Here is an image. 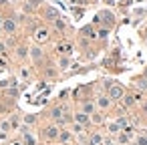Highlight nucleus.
<instances>
[{"mask_svg":"<svg viewBox=\"0 0 147 145\" xmlns=\"http://www.w3.org/2000/svg\"><path fill=\"white\" fill-rule=\"evenodd\" d=\"M109 97H111V99H121V97H123V89H121L119 85H111V87H109Z\"/></svg>","mask_w":147,"mask_h":145,"instance_id":"nucleus-1","label":"nucleus"},{"mask_svg":"<svg viewBox=\"0 0 147 145\" xmlns=\"http://www.w3.org/2000/svg\"><path fill=\"white\" fill-rule=\"evenodd\" d=\"M75 121H77L79 125H87V123H89V115H87V113H77V115H75Z\"/></svg>","mask_w":147,"mask_h":145,"instance_id":"nucleus-2","label":"nucleus"},{"mask_svg":"<svg viewBox=\"0 0 147 145\" xmlns=\"http://www.w3.org/2000/svg\"><path fill=\"white\" fill-rule=\"evenodd\" d=\"M2 28H4L6 32H14V28H16V24H14L12 20H4V22H2Z\"/></svg>","mask_w":147,"mask_h":145,"instance_id":"nucleus-3","label":"nucleus"},{"mask_svg":"<svg viewBox=\"0 0 147 145\" xmlns=\"http://www.w3.org/2000/svg\"><path fill=\"white\" fill-rule=\"evenodd\" d=\"M47 137H49V139L59 137V129H57V127H49V129H47Z\"/></svg>","mask_w":147,"mask_h":145,"instance_id":"nucleus-4","label":"nucleus"},{"mask_svg":"<svg viewBox=\"0 0 147 145\" xmlns=\"http://www.w3.org/2000/svg\"><path fill=\"white\" fill-rule=\"evenodd\" d=\"M91 145H103V137H101L99 133L91 135Z\"/></svg>","mask_w":147,"mask_h":145,"instance_id":"nucleus-5","label":"nucleus"},{"mask_svg":"<svg viewBox=\"0 0 147 145\" xmlns=\"http://www.w3.org/2000/svg\"><path fill=\"white\" fill-rule=\"evenodd\" d=\"M93 111H95V105H93V103H85V105H83V113L91 115Z\"/></svg>","mask_w":147,"mask_h":145,"instance_id":"nucleus-6","label":"nucleus"},{"mask_svg":"<svg viewBox=\"0 0 147 145\" xmlns=\"http://www.w3.org/2000/svg\"><path fill=\"white\" fill-rule=\"evenodd\" d=\"M97 105L99 107H109V99L107 97H101V99H97Z\"/></svg>","mask_w":147,"mask_h":145,"instance_id":"nucleus-7","label":"nucleus"},{"mask_svg":"<svg viewBox=\"0 0 147 145\" xmlns=\"http://www.w3.org/2000/svg\"><path fill=\"white\" fill-rule=\"evenodd\" d=\"M119 131H121V127H119L117 123H111V125H109V133L115 135V133H119Z\"/></svg>","mask_w":147,"mask_h":145,"instance_id":"nucleus-8","label":"nucleus"},{"mask_svg":"<svg viewBox=\"0 0 147 145\" xmlns=\"http://www.w3.org/2000/svg\"><path fill=\"white\" fill-rule=\"evenodd\" d=\"M59 139H61V141H69V139H71V133H69V131H63V133H59Z\"/></svg>","mask_w":147,"mask_h":145,"instance_id":"nucleus-9","label":"nucleus"},{"mask_svg":"<svg viewBox=\"0 0 147 145\" xmlns=\"http://www.w3.org/2000/svg\"><path fill=\"white\" fill-rule=\"evenodd\" d=\"M36 38H38V40H47V30H45V28L38 30V32H36Z\"/></svg>","mask_w":147,"mask_h":145,"instance_id":"nucleus-10","label":"nucleus"},{"mask_svg":"<svg viewBox=\"0 0 147 145\" xmlns=\"http://www.w3.org/2000/svg\"><path fill=\"white\" fill-rule=\"evenodd\" d=\"M73 133H77V135H81V133H83V125H79V123H75V125H73Z\"/></svg>","mask_w":147,"mask_h":145,"instance_id":"nucleus-11","label":"nucleus"},{"mask_svg":"<svg viewBox=\"0 0 147 145\" xmlns=\"http://www.w3.org/2000/svg\"><path fill=\"white\" fill-rule=\"evenodd\" d=\"M30 57H32L34 61H38V59H40V51H38V49H32V53H30Z\"/></svg>","mask_w":147,"mask_h":145,"instance_id":"nucleus-12","label":"nucleus"},{"mask_svg":"<svg viewBox=\"0 0 147 145\" xmlns=\"http://www.w3.org/2000/svg\"><path fill=\"white\" fill-rule=\"evenodd\" d=\"M91 121H93V123H103V117H101V115H93Z\"/></svg>","mask_w":147,"mask_h":145,"instance_id":"nucleus-13","label":"nucleus"},{"mask_svg":"<svg viewBox=\"0 0 147 145\" xmlns=\"http://www.w3.org/2000/svg\"><path fill=\"white\" fill-rule=\"evenodd\" d=\"M59 51L61 53H71V47L69 45H63V47H59Z\"/></svg>","mask_w":147,"mask_h":145,"instance_id":"nucleus-14","label":"nucleus"},{"mask_svg":"<svg viewBox=\"0 0 147 145\" xmlns=\"http://www.w3.org/2000/svg\"><path fill=\"white\" fill-rule=\"evenodd\" d=\"M61 113H63L61 109H53V117H55V119H61Z\"/></svg>","mask_w":147,"mask_h":145,"instance_id":"nucleus-15","label":"nucleus"},{"mask_svg":"<svg viewBox=\"0 0 147 145\" xmlns=\"http://www.w3.org/2000/svg\"><path fill=\"white\" fill-rule=\"evenodd\" d=\"M129 141V135H119V143H127Z\"/></svg>","mask_w":147,"mask_h":145,"instance_id":"nucleus-16","label":"nucleus"},{"mask_svg":"<svg viewBox=\"0 0 147 145\" xmlns=\"http://www.w3.org/2000/svg\"><path fill=\"white\" fill-rule=\"evenodd\" d=\"M0 129H2V131H6V129H10V123H8V121H4L2 125H0Z\"/></svg>","mask_w":147,"mask_h":145,"instance_id":"nucleus-17","label":"nucleus"},{"mask_svg":"<svg viewBox=\"0 0 147 145\" xmlns=\"http://www.w3.org/2000/svg\"><path fill=\"white\" fill-rule=\"evenodd\" d=\"M61 67L67 69V67H69V59H61Z\"/></svg>","mask_w":147,"mask_h":145,"instance_id":"nucleus-18","label":"nucleus"},{"mask_svg":"<svg viewBox=\"0 0 147 145\" xmlns=\"http://www.w3.org/2000/svg\"><path fill=\"white\" fill-rule=\"evenodd\" d=\"M137 143H139V145H147V137H145V135H143V137H139V141H137Z\"/></svg>","mask_w":147,"mask_h":145,"instance_id":"nucleus-19","label":"nucleus"},{"mask_svg":"<svg viewBox=\"0 0 147 145\" xmlns=\"http://www.w3.org/2000/svg\"><path fill=\"white\" fill-rule=\"evenodd\" d=\"M133 101H135V97H127V99H125V105H131Z\"/></svg>","mask_w":147,"mask_h":145,"instance_id":"nucleus-20","label":"nucleus"},{"mask_svg":"<svg viewBox=\"0 0 147 145\" xmlns=\"http://www.w3.org/2000/svg\"><path fill=\"white\" fill-rule=\"evenodd\" d=\"M24 121H26V123H34V117H32V115H28V117H26Z\"/></svg>","mask_w":147,"mask_h":145,"instance_id":"nucleus-21","label":"nucleus"},{"mask_svg":"<svg viewBox=\"0 0 147 145\" xmlns=\"http://www.w3.org/2000/svg\"><path fill=\"white\" fill-rule=\"evenodd\" d=\"M105 145H115V143H113V141H107V143H105Z\"/></svg>","mask_w":147,"mask_h":145,"instance_id":"nucleus-22","label":"nucleus"},{"mask_svg":"<svg viewBox=\"0 0 147 145\" xmlns=\"http://www.w3.org/2000/svg\"><path fill=\"white\" fill-rule=\"evenodd\" d=\"M0 51H4V45H0Z\"/></svg>","mask_w":147,"mask_h":145,"instance_id":"nucleus-23","label":"nucleus"},{"mask_svg":"<svg viewBox=\"0 0 147 145\" xmlns=\"http://www.w3.org/2000/svg\"><path fill=\"white\" fill-rule=\"evenodd\" d=\"M16 145H18V143H16Z\"/></svg>","mask_w":147,"mask_h":145,"instance_id":"nucleus-24","label":"nucleus"},{"mask_svg":"<svg viewBox=\"0 0 147 145\" xmlns=\"http://www.w3.org/2000/svg\"><path fill=\"white\" fill-rule=\"evenodd\" d=\"M81 145H83V143H81Z\"/></svg>","mask_w":147,"mask_h":145,"instance_id":"nucleus-25","label":"nucleus"}]
</instances>
